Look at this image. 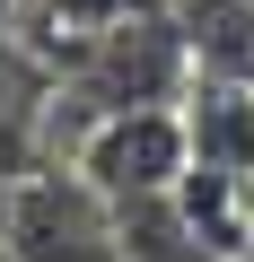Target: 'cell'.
<instances>
[{"label": "cell", "instance_id": "1", "mask_svg": "<svg viewBox=\"0 0 254 262\" xmlns=\"http://www.w3.org/2000/svg\"><path fill=\"white\" fill-rule=\"evenodd\" d=\"M184 88H193V53H184V27L167 18V0H158V9L88 35V44L62 61V96H53V105H70L79 131H88V122H105V114L184 105Z\"/></svg>", "mask_w": 254, "mask_h": 262}, {"label": "cell", "instance_id": "2", "mask_svg": "<svg viewBox=\"0 0 254 262\" xmlns=\"http://www.w3.org/2000/svg\"><path fill=\"white\" fill-rule=\"evenodd\" d=\"M9 262H123L114 201L79 166H35L9 201Z\"/></svg>", "mask_w": 254, "mask_h": 262}, {"label": "cell", "instance_id": "3", "mask_svg": "<svg viewBox=\"0 0 254 262\" xmlns=\"http://www.w3.org/2000/svg\"><path fill=\"white\" fill-rule=\"evenodd\" d=\"M70 166L105 192V201H132V192H175L184 166H193V140H184V114L175 105H149V114H105L70 140Z\"/></svg>", "mask_w": 254, "mask_h": 262}, {"label": "cell", "instance_id": "4", "mask_svg": "<svg viewBox=\"0 0 254 262\" xmlns=\"http://www.w3.org/2000/svg\"><path fill=\"white\" fill-rule=\"evenodd\" d=\"M175 114H184L193 166L254 184V79H193Z\"/></svg>", "mask_w": 254, "mask_h": 262}, {"label": "cell", "instance_id": "5", "mask_svg": "<svg viewBox=\"0 0 254 262\" xmlns=\"http://www.w3.org/2000/svg\"><path fill=\"white\" fill-rule=\"evenodd\" d=\"M193 79H254V0H167Z\"/></svg>", "mask_w": 254, "mask_h": 262}, {"label": "cell", "instance_id": "6", "mask_svg": "<svg viewBox=\"0 0 254 262\" xmlns=\"http://www.w3.org/2000/svg\"><path fill=\"white\" fill-rule=\"evenodd\" d=\"M114 227H123V262H219V245L193 227V210H184L175 192L114 201Z\"/></svg>", "mask_w": 254, "mask_h": 262}, {"label": "cell", "instance_id": "7", "mask_svg": "<svg viewBox=\"0 0 254 262\" xmlns=\"http://www.w3.org/2000/svg\"><path fill=\"white\" fill-rule=\"evenodd\" d=\"M141 9H158V0H18V27H27V44L62 70L88 35H105V27H123V18H141Z\"/></svg>", "mask_w": 254, "mask_h": 262}, {"label": "cell", "instance_id": "8", "mask_svg": "<svg viewBox=\"0 0 254 262\" xmlns=\"http://www.w3.org/2000/svg\"><path fill=\"white\" fill-rule=\"evenodd\" d=\"M53 96H62V70L27 44V27H18V18H0V105L53 114Z\"/></svg>", "mask_w": 254, "mask_h": 262}, {"label": "cell", "instance_id": "9", "mask_svg": "<svg viewBox=\"0 0 254 262\" xmlns=\"http://www.w3.org/2000/svg\"><path fill=\"white\" fill-rule=\"evenodd\" d=\"M0 18H18V0H0Z\"/></svg>", "mask_w": 254, "mask_h": 262}]
</instances>
